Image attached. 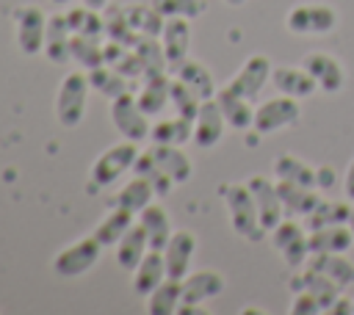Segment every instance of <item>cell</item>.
I'll list each match as a JSON object with an SVG mask.
<instances>
[{
    "mask_svg": "<svg viewBox=\"0 0 354 315\" xmlns=\"http://www.w3.org/2000/svg\"><path fill=\"white\" fill-rule=\"evenodd\" d=\"M218 196L224 199L227 213H230V224L241 238L257 243L268 235L260 224V213H257L254 196H252L246 182H224V185H218Z\"/></svg>",
    "mask_w": 354,
    "mask_h": 315,
    "instance_id": "1",
    "label": "cell"
},
{
    "mask_svg": "<svg viewBox=\"0 0 354 315\" xmlns=\"http://www.w3.org/2000/svg\"><path fill=\"white\" fill-rule=\"evenodd\" d=\"M88 75L80 69H72L64 75L58 94H55V116L64 127H77L86 116V99H88Z\"/></svg>",
    "mask_w": 354,
    "mask_h": 315,
    "instance_id": "2",
    "label": "cell"
},
{
    "mask_svg": "<svg viewBox=\"0 0 354 315\" xmlns=\"http://www.w3.org/2000/svg\"><path fill=\"white\" fill-rule=\"evenodd\" d=\"M285 28L293 36H326L337 28V11L329 3H299L288 11Z\"/></svg>",
    "mask_w": 354,
    "mask_h": 315,
    "instance_id": "3",
    "label": "cell"
},
{
    "mask_svg": "<svg viewBox=\"0 0 354 315\" xmlns=\"http://www.w3.org/2000/svg\"><path fill=\"white\" fill-rule=\"evenodd\" d=\"M138 155H141V152H138V141H130V138H124V141L108 146L102 155H97V160H94V166H91V182H94L97 188H108V185L116 182L127 169L136 166Z\"/></svg>",
    "mask_w": 354,
    "mask_h": 315,
    "instance_id": "4",
    "label": "cell"
},
{
    "mask_svg": "<svg viewBox=\"0 0 354 315\" xmlns=\"http://www.w3.org/2000/svg\"><path fill=\"white\" fill-rule=\"evenodd\" d=\"M268 235H271V246L282 254L288 268H304V262L310 257V240H307L310 232L304 224L293 221V216H290V218H282Z\"/></svg>",
    "mask_w": 354,
    "mask_h": 315,
    "instance_id": "5",
    "label": "cell"
},
{
    "mask_svg": "<svg viewBox=\"0 0 354 315\" xmlns=\"http://www.w3.org/2000/svg\"><path fill=\"white\" fill-rule=\"evenodd\" d=\"M301 116V105L296 97H288V94H279V97H271L266 102H260L254 108V124L252 130L260 133V135H271L277 130H285L290 124H296Z\"/></svg>",
    "mask_w": 354,
    "mask_h": 315,
    "instance_id": "6",
    "label": "cell"
},
{
    "mask_svg": "<svg viewBox=\"0 0 354 315\" xmlns=\"http://www.w3.org/2000/svg\"><path fill=\"white\" fill-rule=\"evenodd\" d=\"M100 249L102 243L94 238V235H86L80 240H75L72 246L61 249L53 260V271L61 276V279H75V276H83L86 271H91L100 260Z\"/></svg>",
    "mask_w": 354,
    "mask_h": 315,
    "instance_id": "7",
    "label": "cell"
},
{
    "mask_svg": "<svg viewBox=\"0 0 354 315\" xmlns=\"http://www.w3.org/2000/svg\"><path fill=\"white\" fill-rule=\"evenodd\" d=\"M111 122L122 133V138H130V141H144L149 138V130H152L149 116L141 111L133 91H124L111 99Z\"/></svg>",
    "mask_w": 354,
    "mask_h": 315,
    "instance_id": "8",
    "label": "cell"
},
{
    "mask_svg": "<svg viewBox=\"0 0 354 315\" xmlns=\"http://www.w3.org/2000/svg\"><path fill=\"white\" fill-rule=\"evenodd\" d=\"M14 19H17V44L25 55H39L44 52V30H47V17L39 6L28 3V6H19L14 11Z\"/></svg>",
    "mask_w": 354,
    "mask_h": 315,
    "instance_id": "9",
    "label": "cell"
},
{
    "mask_svg": "<svg viewBox=\"0 0 354 315\" xmlns=\"http://www.w3.org/2000/svg\"><path fill=\"white\" fill-rule=\"evenodd\" d=\"M271 61H268V55H249L246 61H243V66L232 75V80L227 83L235 94H241V97H246V99H257V94L263 91V86L266 83H271Z\"/></svg>",
    "mask_w": 354,
    "mask_h": 315,
    "instance_id": "10",
    "label": "cell"
},
{
    "mask_svg": "<svg viewBox=\"0 0 354 315\" xmlns=\"http://www.w3.org/2000/svg\"><path fill=\"white\" fill-rule=\"evenodd\" d=\"M246 185H249V191H252V196H254V204H257L263 229L271 232V229L285 218V207H282L277 182H271V180L263 177V174H254V177L246 180Z\"/></svg>",
    "mask_w": 354,
    "mask_h": 315,
    "instance_id": "11",
    "label": "cell"
},
{
    "mask_svg": "<svg viewBox=\"0 0 354 315\" xmlns=\"http://www.w3.org/2000/svg\"><path fill=\"white\" fill-rule=\"evenodd\" d=\"M301 66L318 80V88L324 94H337L346 86V66L329 55V52H307L301 58Z\"/></svg>",
    "mask_w": 354,
    "mask_h": 315,
    "instance_id": "12",
    "label": "cell"
},
{
    "mask_svg": "<svg viewBox=\"0 0 354 315\" xmlns=\"http://www.w3.org/2000/svg\"><path fill=\"white\" fill-rule=\"evenodd\" d=\"M196 251V235L191 229H174L169 243L163 246V260H166V276L171 279H183L191 268Z\"/></svg>",
    "mask_w": 354,
    "mask_h": 315,
    "instance_id": "13",
    "label": "cell"
},
{
    "mask_svg": "<svg viewBox=\"0 0 354 315\" xmlns=\"http://www.w3.org/2000/svg\"><path fill=\"white\" fill-rule=\"evenodd\" d=\"M160 44L169 61V69L174 72L185 58H188V47H191V19L185 17H169L163 22L160 30Z\"/></svg>",
    "mask_w": 354,
    "mask_h": 315,
    "instance_id": "14",
    "label": "cell"
},
{
    "mask_svg": "<svg viewBox=\"0 0 354 315\" xmlns=\"http://www.w3.org/2000/svg\"><path fill=\"white\" fill-rule=\"evenodd\" d=\"M224 127H227V119H224L216 97L213 99H205L199 105L196 119H194V135H191V141L196 146H202V149H210V146H216L221 141Z\"/></svg>",
    "mask_w": 354,
    "mask_h": 315,
    "instance_id": "15",
    "label": "cell"
},
{
    "mask_svg": "<svg viewBox=\"0 0 354 315\" xmlns=\"http://www.w3.org/2000/svg\"><path fill=\"white\" fill-rule=\"evenodd\" d=\"M288 287H290V293H299V290L313 293V296L321 301L324 312H329L332 304L343 296V287H340L337 282H332L329 276H324V274H318V271H313V268H301L299 274H293L290 282H288Z\"/></svg>",
    "mask_w": 354,
    "mask_h": 315,
    "instance_id": "16",
    "label": "cell"
},
{
    "mask_svg": "<svg viewBox=\"0 0 354 315\" xmlns=\"http://www.w3.org/2000/svg\"><path fill=\"white\" fill-rule=\"evenodd\" d=\"M271 83L279 94H288V97H296V99H307L318 88V80L304 66H274L271 69Z\"/></svg>",
    "mask_w": 354,
    "mask_h": 315,
    "instance_id": "17",
    "label": "cell"
},
{
    "mask_svg": "<svg viewBox=\"0 0 354 315\" xmlns=\"http://www.w3.org/2000/svg\"><path fill=\"white\" fill-rule=\"evenodd\" d=\"M224 276L218 271H194L183 276V304H202L224 293Z\"/></svg>",
    "mask_w": 354,
    "mask_h": 315,
    "instance_id": "18",
    "label": "cell"
},
{
    "mask_svg": "<svg viewBox=\"0 0 354 315\" xmlns=\"http://www.w3.org/2000/svg\"><path fill=\"white\" fill-rule=\"evenodd\" d=\"M310 254H346L354 246V232L348 224H332L321 229H307Z\"/></svg>",
    "mask_w": 354,
    "mask_h": 315,
    "instance_id": "19",
    "label": "cell"
},
{
    "mask_svg": "<svg viewBox=\"0 0 354 315\" xmlns=\"http://www.w3.org/2000/svg\"><path fill=\"white\" fill-rule=\"evenodd\" d=\"M44 55H47L53 64H66V61H72V28H69V22H66V14H53V17H47Z\"/></svg>",
    "mask_w": 354,
    "mask_h": 315,
    "instance_id": "20",
    "label": "cell"
},
{
    "mask_svg": "<svg viewBox=\"0 0 354 315\" xmlns=\"http://www.w3.org/2000/svg\"><path fill=\"white\" fill-rule=\"evenodd\" d=\"M147 152H149L152 163H155L166 177L174 180V185H180V182H185V180L191 177V158H188L177 144H152Z\"/></svg>",
    "mask_w": 354,
    "mask_h": 315,
    "instance_id": "21",
    "label": "cell"
},
{
    "mask_svg": "<svg viewBox=\"0 0 354 315\" xmlns=\"http://www.w3.org/2000/svg\"><path fill=\"white\" fill-rule=\"evenodd\" d=\"M216 102H218V108H221V113H224V119L232 130H252V124H254L252 99L235 94L230 86H224V88L216 91Z\"/></svg>",
    "mask_w": 354,
    "mask_h": 315,
    "instance_id": "22",
    "label": "cell"
},
{
    "mask_svg": "<svg viewBox=\"0 0 354 315\" xmlns=\"http://www.w3.org/2000/svg\"><path fill=\"white\" fill-rule=\"evenodd\" d=\"M166 279V260L160 249H149L141 262L133 268V290L138 296H149L160 282Z\"/></svg>",
    "mask_w": 354,
    "mask_h": 315,
    "instance_id": "23",
    "label": "cell"
},
{
    "mask_svg": "<svg viewBox=\"0 0 354 315\" xmlns=\"http://www.w3.org/2000/svg\"><path fill=\"white\" fill-rule=\"evenodd\" d=\"M277 191H279L285 216H299V218H304V216L313 213V207L321 202L318 188H304V185H296V182L277 180Z\"/></svg>",
    "mask_w": 354,
    "mask_h": 315,
    "instance_id": "24",
    "label": "cell"
},
{
    "mask_svg": "<svg viewBox=\"0 0 354 315\" xmlns=\"http://www.w3.org/2000/svg\"><path fill=\"white\" fill-rule=\"evenodd\" d=\"M155 185L147 180V177H141V174H136L130 182H124L119 191H116V196L111 199V204H116V207H124V210H130V213H141L149 202H155Z\"/></svg>",
    "mask_w": 354,
    "mask_h": 315,
    "instance_id": "25",
    "label": "cell"
},
{
    "mask_svg": "<svg viewBox=\"0 0 354 315\" xmlns=\"http://www.w3.org/2000/svg\"><path fill=\"white\" fill-rule=\"evenodd\" d=\"M304 268H313V271L329 276L340 287L354 285V262L346 254H310L307 262H304Z\"/></svg>",
    "mask_w": 354,
    "mask_h": 315,
    "instance_id": "26",
    "label": "cell"
},
{
    "mask_svg": "<svg viewBox=\"0 0 354 315\" xmlns=\"http://www.w3.org/2000/svg\"><path fill=\"white\" fill-rule=\"evenodd\" d=\"M174 75L199 97V99H213L216 97V83H213V75H210V69L202 64V61H196V58H185L177 69H174Z\"/></svg>",
    "mask_w": 354,
    "mask_h": 315,
    "instance_id": "27",
    "label": "cell"
},
{
    "mask_svg": "<svg viewBox=\"0 0 354 315\" xmlns=\"http://www.w3.org/2000/svg\"><path fill=\"white\" fill-rule=\"evenodd\" d=\"M149 251V238H147V229L136 221L124 235H122V240L116 243V262L122 265V268H127V271H133L138 262H141V257Z\"/></svg>",
    "mask_w": 354,
    "mask_h": 315,
    "instance_id": "28",
    "label": "cell"
},
{
    "mask_svg": "<svg viewBox=\"0 0 354 315\" xmlns=\"http://www.w3.org/2000/svg\"><path fill=\"white\" fill-rule=\"evenodd\" d=\"M138 224L147 229V238H149V249H160L163 251V246L169 243V238H171V221H169V216H166V210L160 207V204H155V202H149L141 213H138Z\"/></svg>",
    "mask_w": 354,
    "mask_h": 315,
    "instance_id": "29",
    "label": "cell"
},
{
    "mask_svg": "<svg viewBox=\"0 0 354 315\" xmlns=\"http://www.w3.org/2000/svg\"><path fill=\"white\" fill-rule=\"evenodd\" d=\"M183 304V279L166 276L149 296H147V312L149 315H174Z\"/></svg>",
    "mask_w": 354,
    "mask_h": 315,
    "instance_id": "30",
    "label": "cell"
},
{
    "mask_svg": "<svg viewBox=\"0 0 354 315\" xmlns=\"http://www.w3.org/2000/svg\"><path fill=\"white\" fill-rule=\"evenodd\" d=\"M169 86H171V80L166 77V72L163 75H144V86L136 94V99H138V105H141V111L147 116H158L166 108V102H169Z\"/></svg>",
    "mask_w": 354,
    "mask_h": 315,
    "instance_id": "31",
    "label": "cell"
},
{
    "mask_svg": "<svg viewBox=\"0 0 354 315\" xmlns=\"http://www.w3.org/2000/svg\"><path fill=\"white\" fill-rule=\"evenodd\" d=\"M274 177L277 180H285V182H296V185H304V188H315V166H310L307 160L296 158V155H277L274 163Z\"/></svg>",
    "mask_w": 354,
    "mask_h": 315,
    "instance_id": "32",
    "label": "cell"
},
{
    "mask_svg": "<svg viewBox=\"0 0 354 315\" xmlns=\"http://www.w3.org/2000/svg\"><path fill=\"white\" fill-rule=\"evenodd\" d=\"M351 210L354 204L346 199V202H332V199H321L313 213L304 216V227L307 229H321V227H332V224H348L351 218Z\"/></svg>",
    "mask_w": 354,
    "mask_h": 315,
    "instance_id": "33",
    "label": "cell"
},
{
    "mask_svg": "<svg viewBox=\"0 0 354 315\" xmlns=\"http://www.w3.org/2000/svg\"><path fill=\"white\" fill-rule=\"evenodd\" d=\"M133 227V213L124 210V207H111V213L97 224V229L91 232L102 246H116L122 240V235Z\"/></svg>",
    "mask_w": 354,
    "mask_h": 315,
    "instance_id": "34",
    "label": "cell"
},
{
    "mask_svg": "<svg viewBox=\"0 0 354 315\" xmlns=\"http://www.w3.org/2000/svg\"><path fill=\"white\" fill-rule=\"evenodd\" d=\"M191 135H194V122L185 119V116L160 119V122L152 124V130H149L152 144H177V146H183Z\"/></svg>",
    "mask_w": 354,
    "mask_h": 315,
    "instance_id": "35",
    "label": "cell"
},
{
    "mask_svg": "<svg viewBox=\"0 0 354 315\" xmlns=\"http://www.w3.org/2000/svg\"><path fill=\"white\" fill-rule=\"evenodd\" d=\"M72 61H77L83 69L102 66L105 64L102 36H80V33H72Z\"/></svg>",
    "mask_w": 354,
    "mask_h": 315,
    "instance_id": "36",
    "label": "cell"
},
{
    "mask_svg": "<svg viewBox=\"0 0 354 315\" xmlns=\"http://www.w3.org/2000/svg\"><path fill=\"white\" fill-rule=\"evenodd\" d=\"M124 17H127L130 28H133L138 36H160L163 22H166V19L152 8V3H149V6H141V3L124 6Z\"/></svg>",
    "mask_w": 354,
    "mask_h": 315,
    "instance_id": "37",
    "label": "cell"
},
{
    "mask_svg": "<svg viewBox=\"0 0 354 315\" xmlns=\"http://www.w3.org/2000/svg\"><path fill=\"white\" fill-rule=\"evenodd\" d=\"M66 22H69L72 33H80V36H105V19L100 17L97 8H88V6L69 8L66 11Z\"/></svg>",
    "mask_w": 354,
    "mask_h": 315,
    "instance_id": "38",
    "label": "cell"
},
{
    "mask_svg": "<svg viewBox=\"0 0 354 315\" xmlns=\"http://www.w3.org/2000/svg\"><path fill=\"white\" fill-rule=\"evenodd\" d=\"M136 52L144 64V75H163L169 69V61H166V52H163V44L155 39V36H141L136 41Z\"/></svg>",
    "mask_w": 354,
    "mask_h": 315,
    "instance_id": "39",
    "label": "cell"
},
{
    "mask_svg": "<svg viewBox=\"0 0 354 315\" xmlns=\"http://www.w3.org/2000/svg\"><path fill=\"white\" fill-rule=\"evenodd\" d=\"M88 83H91V88H97V91L105 94L108 99H113V97L130 91V88H127V77H122V75H119L116 69H111L108 64H102V66H97V69H88Z\"/></svg>",
    "mask_w": 354,
    "mask_h": 315,
    "instance_id": "40",
    "label": "cell"
},
{
    "mask_svg": "<svg viewBox=\"0 0 354 315\" xmlns=\"http://www.w3.org/2000/svg\"><path fill=\"white\" fill-rule=\"evenodd\" d=\"M169 102L174 105V111H177V116H185V119H196V113H199V105L205 102V99H199L180 77H174L171 80V86H169Z\"/></svg>",
    "mask_w": 354,
    "mask_h": 315,
    "instance_id": "41",
    "label": "cell"
},
{
    "mask_svg": "<svg viewBox=\"0 0 354 315\" xmlns=\"http://www.w3.org/2000/svg\"><path fill=\"white\" fill-rule=\"evenodd\" d=\"M105 14H108V17H102V19H105V36H108L111 41L136 47V41H138L141 36L130 28V22H127V17H124V8H113V11H105Z\"/></svg>",
    "mask_w": 354,
    "mask_h": 315,
    "instance_id": "42",
    "label": "cell"
},
{
    "mask_svg": "<svg viewBox=\"0 0 354 315\" xmlns=\"http://www.w3.org/2000/svg\"><path fill=\"white\" fill-rule=\"evenodd\" d=\"M149 3H152V8H155L163 19H169V17L194 19V17L205 14V8H207L205 0H149Z\"/></svg>",
    "mask_w": 354,
    "mask_h": 315,
    "instance_id": "43",
    "label": "cell"
},
{
    "mask_svg": "<svg viewBox=\"0 0 354 315\" xmlns=\"http://www.w3.org/2000/svg\"><path fill=\"white\" fill-rule=\"evenodd\" d=\"M290 312H293V315H321V312H324V307H321V301H318L313 293L299 290V293H293Z\"/></svg>",
    "mask_w": 354,
    "mask_h": 315,
    "instance_id": "44",
    "label": "cell"
},
{
    "mask_svg": "<svg viewBox=\"0 0 354 315\" xmlns=\"http://www.w3.org/2000/svg\"><path fill=\"white\" fill-rule=\"evenodd\" d=\"M337 171L335 166H315V188L318 191H332L337 185Z\"/></svg>",
    "mask_w": 354,
    "mask_h": 315,
    "instance_id": "45",
    "label": "cell"
},
{
    "mask_svg": "<svg viewBox=\"0 0 354 315\" xmlns=\"http://www.w3.org/2000/svg\"><path fill=\"white\" fill-rule=\"evenodd\" d=\"M343 193H346V199L354 204V158H351V163H348V169H346V174H343Z\"/></svg>",
    "mask_w": 354,
    "mask_h": 315,
    "instance_id": "46",
    "label": "cell"
},
{
    "mask_svg": "<svg viewBox=\"0 0 354 315\" xmlns=\"http://www.w3.org/2000/svg\"><path fill=\"white\" fill-rule=\"evenodd\" d=\"M329 312H332V315H343V312H346V315H351V312H354V298L340 296V298L332 304V309H329Z\"/></svg>",
    "mask_w": 354,
    "mask_h": 315,
    "instance_id": "47",
    "label": "cell"
},
{
    "mask_svg": "<svg viewBox=\"0 0 354 315\" xmlns=\"http://www.w3.org/2000/svg\"><path fill=\"white\" fill-rule=\"evenodd\" d=\"M108 3H111V0H83V6H88V8H97V11L108 8Z\"/></svg>",
    "mask_w": 354,
    "mask_h": 315,
    "instance_id": "48",
    "label": "cell"
},
{
    "mask_svg": "<svg viewBox=\"0 0 354 315\" xmlns=\"http://www.w3.org/2000/svg\"><path fill=\"white\" fill-rule=\"evenodd\" d=\"M224 3H227V6H243L246 0H224Z\"/></svg>",
    "mask_w": 354,
    "mask_h": 315,
    "instance_id": "49",
    "label": "cell"
},
{
    "mask_svg": "<svg viewBox=\"0 0 354 315\" xmlns=\"http://www.w3.org/2000/svg\"><path fill=\"white\" fill-rule=\"evenodd\" d=\"M348 227H351V232H354V210H351V218H348Z\"/></svg>",
    "mask_w": 354,
    "mask_h": 315,
    "instance_id": "50",
    "label": "cell"
},
{
    "mask_svg": "<svg viewBox=\"0 0 354 315\" xmlns=\"http://www.w3.org/2000/svg\"><path fill=\"white\" fill-rule=\"evenodd\" d=\"M53 3H58V6H66V3H69V0H53Z\"/></svg>",
    "mask_w": 354,
    "mask_h": 315,
    "instance_id": "51",
    "label": "cell"
}]
</instances>
